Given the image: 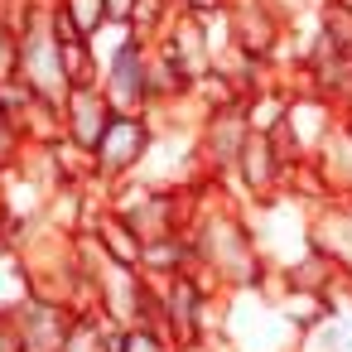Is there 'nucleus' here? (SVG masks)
I'll return each mask as SVG.
<instances>
[{
    "instance_id": "nucleus-1",
    "label": "nucleus",
    "mask_w": 352,
    "mask_h": 352,
    "mask_svg": "<svg viewBox=\"0 0 352 352\" xmlns=\"http://www.w3.org/2000/svg\"><path fill=\"white\" fill-rule=\"evenodd\" d=\"M198 265L227 289V294H251L270 280V261L261 251V236L251 227V217L227 203V198H208L198 203V217L188 227Z\"/></svg>"
},
{
    "instance_id": "nucleus-2",
    "label": "nucleus",
    "mask_w": 352,
    "mask_h": 352,
    "mask_svg": "<svg viewBox=\"0 0 352 352\" xmlns=\"http://www.w3.org/2000/svg\"><path fill=\"white\" fill-rule=\"evenodd\" d=\"M49 6L54 0H25V15H20V87L34 92L39 102L58 107L68 102V73H63V44L54 34V20H49Z\"/></svg>"
},
{
    "instance_id": "nucleus-3",
    "label": "nucleus",
    "mask_w": 352,
    "mask_h": 352,
    "mask_svg": "<svg viewBox=\"0 0 352 352\" xmlns=\"http://www.w3.org/2000/svg\"><path fill=\"white\" fill-rule=\"evenodd\" d=\"M107 208L150 246V241H169L184 236L198 217V198H188V188H150V184H121L107 193Z\"/></svg>"
},
{
    "instance_id": "nucleus-4",
    "label": "nucleus",
    "mask_w": 352,
    "mask_h": 352,
    "mask_svg": "<svg viewBox=\"0 0 352 352\" xmlns=\"http://www.w3.org/2000/svg\"><path fill=\"white\" fill-rule=\"evenodd\" d=\"M10 318H15V333H20L25 352H73V342L87 333V318L78 309H68L58 299H44V294H25L10 309Z\"/></svg>"
},
{
    "instance_id": "nucleus-5",
    "label": "nucleus",
    "mask_w": 352,
    "mask_h": 352,
    "mask_svg": "<svg viewBox=\"0 0 352 352\" xmlns=\"http://www.w3.org/2000/svg\"><path fill=\"white\" fill-rule=\"evenodd\" d=\"M155 121L150 116H126V111H116L111 116V126H107V135L97 140V150H92V164H97V179L102 184H111V188H121V184H131V174L150 160V150H155Z\"/></svg>"
},
{
    "instance_id": "nucleus-6",
    "label": "nucleus",
    "mask_w": 352,
    "mask_h": 352,
    "mask_svg": "<svg viewBox=\"0 0 352 352\" xmlns=\"http://www.w3.org/2000/svg\"><path fill=\"white\" fill-rule=\"evenodd\" d=\"M294 169H299V164L280 150L275 135H251L246 150H241V160H236L232 184L241 188V198H246L251 208H265V203H275V198H289Z\"/></svg>"
},
{
    "instance_id": "nucleus-7",
    "label": "nucleus",
    "mask_w": 352,
    "mask_h": 352,
    "mask_svg": "<svg viewBox=\"0 0 352 352\" xmlns=\"http://www.w3.org/2000/svg\"><path fill=\"white\" fill-rule=\"evenodd\" d=\"M111 102H107V92L102 87H73L68 92V102H63V140H73L78 150H97V140L107 135V126H111Z\"/></svg>"
},
{
    "instance_id": "nucleus-8",
    "label": "nucleus",
    "mask_w": 352,
    "mask_h": 352,
    "mask_svg": "<svg viewBox=\"0 0 352 352\" xmlns=\"http://www.w3.org/2000/svg\"><path fill=\"white\" fill-rule=\"evenodd\" d=\"M318 174V188L328 203H352V116L338 121V131L328 135V145L309 160Z\"/></svg>"
},
{
    "instance_id": "nucleus-9",
    "label": "nucleus",
    "mask_w": 352,
    "mask_h": 352,
    "mask_svg": "<svg viewBox=\"0 0 352 352\" xmlns=\"http://www.w3.org/2000/svg\"><path fill=\"white\" fill-rule=\"evenodd\" d=\"M87 236L102 246V256L107 261H116V265H131V270H140V261H145V241L102 203V212L92 217V227H87Z\"/></svg>"
},
{
    "instance_id": "nucleus-10",
    "label": "nucleus",
    "mask_w": 352,
    "mask_h": 352,
    "mask_svg": "<svg viewBox=\"0 0 352 352\" xmlns=\"http://www.w3.org/2000/svg\"><path fill=\"white\" fill-rule=\"evenodd\" d=\"M285 116H289V92L261 87V92L246 97V126H251V135H280Z\"/></svg>"
},
{
    "instance_id": "nucleus-11",
    "label": "nucleus",
    "mask_w": 352,
    "mask_h": 352,
    "mask_svg": "<svg viewBox=\"0 0 352 352\" xmlns=\"http://www.w3.org/2000/svg\"><path fill=\"white\" fill-rule=\"evenodd\" d=\"M54 6L73 20V30L82 39H97L107 30V0H54Z\"/></svg>"
},
{
    "instance_id": "nucleus-12",
    "label": "nucleus",
    "mask_w": 352,
    "mask_h": 352,
    "mask_svg": "<svg viewBox=\"0 0 352 352\" xmlns=\"http://www.w3.org/2000/svg\"><path fill=\"white\" fill-rule=\"evenodd\" d=\"M20 78V25L0 20V92Z\"/></svg>"
},
{
    "instance_id": "nucleus-13",
    "label": "nucleus",
    "mask_w": 352,
    "mask_h": 352,
    "mask_svg": "<svg viewBox=\"0 0 352 352\" xmlns=\"http://www.w3.org/2000/svg\"><path fill=\"white\" fill-rule=\"evenodd\" d=\"M131 352H174V342H169L164 328L140 323V328H131Z\"/></svg>"
},
{
    "instance_id": "nucleus-14",
    "label": "nucleus",
    "mask_w": 352,
    "mask_h": 352,
    "mask_svg": "<svg viewBox=\"0 0 352 352\" xmlns=\"http://www.w3.org/2000/svg\"><path fill=\"white\" fill-rule=\"evenodd\" d=\"M174 10H179V15H198V20H208V15L227 10V0H174Z\"/></svg>"
},
{
    "instance_id": "nucleus-15",
    "label": "nucleus",
    "mask_w": 352,
    "mask_h": 352,
    "mask_svg": "<svg viewBox=\"0 0 352 352\" xmlns=\"http://www.w3.org/2000/svg\"><path fill=\"white\" fill-rule=\"evenodd\" d=\"M140 0H107V25H131Z\"/></svg>"
},
{
    "instance_id": "nucleus-16",
    "label": "nucleus",
    "mask_w": 352,
    "mask_h": 352,
    "mask_svg": "<svg viewBox=\"0 0 352 352\" xmlns=\"http://www.w3.org/2000/svg\"><path fill=\"white\" fill-rule=\"evenodd\" d=\"M328 6H338V10H347V15H352V0H328Z\"/></svg>"
}]
</instances>
